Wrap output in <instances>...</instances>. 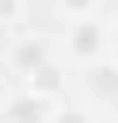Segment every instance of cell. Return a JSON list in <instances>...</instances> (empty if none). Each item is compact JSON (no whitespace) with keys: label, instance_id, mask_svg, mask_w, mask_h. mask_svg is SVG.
I'll return each instance as SVG.
<instances>
[{"label":"cell","instance_id":"cell-6","mask_svg":"<svg viewBox=\"0 0 118 123\" xmlns=\"http://www.w3.org/2000/svg\"><path fill=\"white\" fill-rule=\"evenodd\" d=\"M24 5H29V0H0V29H5V24H19Z\"/></svg>","mask_w":118,"mask_h":123},{"label":"cell","instance_id":"cell-4","mask_svg":"<svg viewBox=\"0 0 118 123\" xmlns=\"http://www.w3.org/2000/svg\"><path fill=\"white\" fill-rule=\"evenodd\" d=\"M90 85H94V95H109V99H113V95H118V71H113V66H99Z\"/></svg>","mask_w":118,"mask_h":123},{"label":"cell","instance_id":"cell-1","mask_svg":"<svg viewBox=\"0 0 118 123\" xmlns=\"http://www.w3.org/2000/svg\"><path fill=\"white\" fill-rule=\"evenodd\" d=\"M66 52H71L76 62H85V66L104 62V52H109V33H104V24H99L94 14H90V19H76L71 38H66Z\"/></svg>","mask_w":118,"mask_h":123},{"label":"cell","instance_id":"cell-5","mask_svg":"<svg viewBox=\"0 0 118 123\" xmlns=\"http://www.w3.org/2000/svg\"><path fill=\"white\" fill-rule=\"evenodd\" d=\"M61 5V14H71V19H90L94 14V0H57Z\"/></svg>","mask_w":118,"mask_h":123},{"label":"cell","instance_id":"cell-3","mask_svg":"<svg viewBox=\"0 0 118 123\" xmlns=\"http://www.w3.org/2000/svg\"><path fill=\"white\" fill-rule=\"evenodd\" d=\"M14 62H19V66H29V76H33L38 66H47V47H43V43H19Z\"/></svg>","mask_w":118,"mask_h":123},{"label":"cell","instance_id":"cell-7","mask_svg":"<svg viewBox=\"0 0 118 123\" xmlns=\"http://www.w3.org/2000/svg\"><path fill=\"white\" fill-rule=\"evenodd\" d=\"M52 123H90V114H85V109H57Z\"/></svg>","mask_w":118,"mask_h":123},{"label":"cell","instance_id":"cell-2","mask_svg":"<svg viewBox=\"0 0 118 123\" xmlns=\"http://www.w3.org/2000/svg\"><path fill=\"white\" fill-rule=\"evenodd\" d=\"M0 114H5V123H52V114H57V104L47 99V95H10L5 104H0Z\"/></svg>","mask_w":118,"mask_h":123},{"label":"cell","instance_id":"cell-8","mask_svg":"<svg viewBox=\"0 0 118 123\" xmlns=\"http://www.w3.org/2000/svg\"><path fill=\"white\" fill-rule=\"evenodd\" d=\"M5 99H10V95H5V90H0V104H5Z\"/></svg>","mask_w":118,"mask_h":123}]
</instances>
